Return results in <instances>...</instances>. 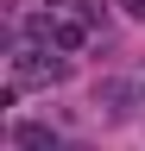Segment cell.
I'll return each instance as SVG.
<instances>
[{"instance_id":"cell-3","label":"cell","mask_w":145,"mask_h":151,"mask_svg":"<svg viewBox=\"0 0 145 151\" xmlns=\"http://www.w3.org/2000/svg\"><path fill=\"white\" fill-rule=\"evenodd\" d=\"M120 6H126V13H133V19H145V0H120Z\"/></svg>"},{"instance_id":"cell-1","label":"cell","mask_w":145,"mask_h":151,"mask_svg":"<svg viewBox=\"0 0 145 151\" xmlns=\"http://www.w3.org/2000/svg\"><path fill=\"white\" fill-rule=\"evenodd\" d=\"M13 145H19V151H63V145H57V132H50V126H32V120H25V126H13Z\"/></svg>"},{"instance_id":"cell-2","label":"cell","mask_w":145,"mask_h":151,"mask_svg":"<svg viewBox=\"0 0 145 151\" xmlns=\"http://www.w3.org/2000/svg\"><path fill=\"white\" fill-rule=\"evenodd\" d=\"M50 38H57L63 50H76V44H82V25H69V19H63V25H50Z\"/></svg>"},{"instance_id":"cell-4","label":"cell","mask_w":145,"mask_h":151,"mask_svg":"<svg viewBox=\"0 0 145 151\" xmlns=\"http://www.w3.org/2000/svg\"><path fill=\"white\" fill-rule=\"evenodd\" d=\"M63 151H88V145H63Z\"/></svg>"}]
</instances>
